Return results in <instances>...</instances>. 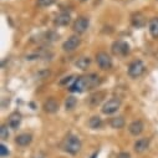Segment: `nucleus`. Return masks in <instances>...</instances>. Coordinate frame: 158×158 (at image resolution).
I'll use <instances>...</instances> for the list:
<instances>
[{"mask_svg":"<svg viewBox=\"0 0 158 158\" xmlns=\"http://www.w3.org/2000/svg\"><path fill=\"white\" fill-rule=\"evenodd\" d=\"M70 21H71V16H70V14L69 13H66V11H62V13H60L56 18H55V25H57V26H66V25H69L70 24Z\"/></svg>","mask_w":158,"mask_h":158,"instance_id":"f8f14e48","label":"nucleus"},{"mask_svg":"<svg viewBox=\"0 0 158 158\" xmlns=\"http://www.w3.org/2000/svg\"><path fill=\"white\" fill-rule=\"evenodd\" d=\"M20 123H21V114H20V112H18V111L13 112V113L9 116L8 126H9L10 128H13V130H16V128L20 126Z\"/></svg>","mask_w":158,"mask_h":158,"instance_id":"9d476101","label":"nucleus"},{"mask_svg":"<svg viewBox=\"0 0 158 158\" xmlns=\"http://www.w3.org/2000/svg\"><path fill=\"white\" fill-rule=\"evenodd\" d=\"M148 29H149L151 35H152L154 39H158V18H153V19L149 20Z\"/></svg>","mask_w":158,"mask_h":158,"instance_id":"f3484780","label":"nucleus"},{"mask_svg":"<svg viewBox=\"0 0 158 158\" xmlns=\"http://www.w3.org/2000/svg\"><path fill=\"white\" fill-rule=\"evenodd\" d=\"M81 2H86V0H81Z\"/></svg>","mask_w":158,"mask_h":158,"instance_id":"bb28decb","label":"nucleus"},{"mask_svg":"<svg viewBox=\"0 0 158 158\" xmlns=\"http://www.w3.org/2000/svg\"><path fill=\"white\" fill-rule=\"evenodd\" d=\"M102 120L101 117L98 116H92L90 120H89V126L92 128V130H97V128H101L102 127Z\"/></svg>","mask_w":158,"mask_h":158,"instance_id":"a211bd4d","label":"nucleus"},{"mask_svg":"<svg viewBox=\"0 0 158 158\" xmlns=\"http://www.w3.org/2000/svg\"><path fill=\"white\" fill-rule=\"evenodd\" d=\"M31 141H32V136H31L30 133H21V135H19V136L16 137V139H15L16 144H19L20 147H26V146H29V144L31 143Z\"/></svg>","mask_w":158,"mask_h":158,"instance_id":"2eb2a0df","label":"nucleus"},{"mask_svg":"<svg viewBox=\"0 0 158 158\" xmlns=\"http://www.w3.org/2000/svg\"><path fill=\"white\" fill-rule=\"evenodd\" d=\"M43 108H44V111L48 112V113H55V112H57V110H59V103H57V101H56L54 97H50V98H48V100L44 102Z\"/></svg>","mask_w":158,"mask_h":158,"instance_id":"1a4fd4ad","label":"nucleus"},{"mask_svg":"<svg viewBox=\"0 0 158 158\" xmlns=\"http://www.w3.org/2000/svg\"><path fill=\"white\" fill-rule=\"evenodd\" d=\"M76 103H77V100H76L73 96H69V97L66 98V101H65V107H66V110L71 111V110L75 108Z\"/></svg>","mask_w":158,"mask_h":158,"instance_id":"412c9836","label":"nucleus"},{"mask_svg":"<svg viewBox=\"0 0 158 158\" xmlns=\"http://www.w3.org/2000/svg\"><path fill=\"white\" fill-rule=\"evenodd\" d=\"M111 50L117 56H125L130 52V46L125 41H114L111 46Z\"/></svg>","mask_w":158,"mask_h":158,"instance_id":"423d86ee","label":"nucleus"},{"mask_svg":"<svg viewBox=\"0 0 158 158\" xmlns=\"http://www.w3.org/2000/svg\"><path fill=\"white\" fill-rule=\"evenodd\" d=\"M64 149L65 152L70 153V154H77L78 152L81 151V147H82V143L80 141V138H78L77 136H69L66 137V139L64 141Z\"/></svg>","mask_w":158,"mask_h":158,"instance_id":"f03ea898","label":"nucleus"},{"mask_svg":"<svg viewBox=\"0 0 158 158\" xmlns=\"http://www.w3.org/2000/svg\"><path fill=\"white\" fill-rule=\"evenodd\" d=\"M101 80L100 76L96 73H90L86 76H80L77 77L76 80L69 86V90L71 92H84V91H89L92 90L95 87H97L100 85Z\"/></svg>","mask_w":158,"mask_h":158,"instance_id":"f257e3e1","label":"nucleus"},{"mask_svg":"<svg viewBox=\"0 0 158 158\" xmlns=\"http://www.w3.org/2000/svg\"><path fill=\"white\" fill-rule=\"evenodd\" d=\"M149 138H147V137H143V138H139V139H137L136 142H135V146H133V148H135V152H137V153H142V152H144L148 147H149Z\"/></svg>","mask_w":158,"mask_h":158,"instance_id":"9b49d317","label":"nucleus"},{"mask_svg":"<svg viewBox=\"0 0 158 158\" xmlns=\"http://www.w3.org/2000/svg\"><path fill=\"white\" fill-rule=\"evenodd\" d=\"M144 72H146V66H144V64L141 60H135L128 66V75L132 78L141 77Z\"/></svg>","mask_w":158,"mask_h":158,"instance_id":"7ed1b4c3","label":"nucleus"},{"mask_svg":"<svg viewBox=\"0 0 158 158\" xmlns=\"http://www.w3.org/2000/svg\"><path fill=\"white\" fill-rule=\"evenodd\" d=\"M126 125L125 122V118L122 116H117V117H112L111 120H110V126L114 130H121Z\"/></svg>","mask_w":158,"mask_h":158,"instance_id":"dca6fc26","label":"nucleus"},{"mask_svg":"<svg viewBox=\"0 0 158 158\" xmlns=\"http://www.w3.org/2000/svg\"><path fill=\"white\" fill-rule=\"evenodd\" d=\"M0 138L3 141L8 139L9 138V130H8V126L6 125H3L2 128H0Z\"/></svg>","mask_w":158,"mask_h":158,"instance_id":"5701e85b","label":"nucleus"},{"mask_svg":"<svg viewBox=\"0 0 158 158\" xmlns=\"http://www.w3.org/2000/svg\"><path fill=\"white\" fill-rule=\"evenodd\" d=\"M96 157H97V152H95V153H94V154H92L90 158H96Z\"/></svg>","mask_w":158,"mask_h":158,"instance_id":"a878e982","label":"nucleus"},{"mask_svg":"<svg viewBox=\"0 0 158 158\" xmlns=\"http://www.w3.org/2000/svg\"><path fill=\"white\" fill-rule=\"evenodd\" d=\"M90 64H91L90 57H80V59L76 61V66H77L78 69H81V70H86Z\"/></svg>","mask_w":158,"mask_h":158,"instance_id":"6ab92c4d","label":"nucleus"},{"mask_svg":"<svg viewBox=\"0 0 158 158\" xmlns=\"http://www.w3.org/2000/svg\"><path fill=\"white\" fill-rule=\"evenodd\" d=\"M9 154V149L6 148V146L5 144H0V156H2V157H6Z\"/></svg>","mask_w":158,"mask_h":158,"instance_id":"b1692460","label":"nucleus"},{"mask_svg":"<svg viewBox=\"0 0 158 158\" xmlns=\"http://www.w3.org/2000/svg\"><path fill=\"white\" fill-rule=\"evenodd\" d=\"M80 44H81V39L77 35H72L62 44V49H64V51L70 52V51H73L75 49H77L80 46Z\"/></svg>","mask_w":158,"mask_h":158,"instance_id":"0eeeda50","label":"nucleus"},{"mask_svg":"<svg viewBox=\"0 0 158 158\" xmlns=\"http://www.w3.org/2000/svg\"><path fill=\"white\" fill-rule=\"evenodd\" d=\"M131 21H132V25L135 27H143L146 25V18H144V15L142 13H135V14H132Z\"/></svg>","mask_w":158,"mask_h":158,"instance_id":"4468645a","label":"nucleus"},{"mask_svg":"<svg viewBox=\"0 0 158 158\" xmlns=\"http://www.w3.org/2000/svg\"><path fill=\"white\" fill-rule=\"evenodd\" d=\"M117 158H131V154L128 152H121L117 156Z\"/></svg>","mask_w":158,"mask_h":158,"instance_id":"393cba45","label":"nucleus"},{"mask_svg":"<svg viewBox=\"0 0 158 158\" xmlns=\"http://www.w3.org/2000/svg\"><path fill=\"white\" fill-rule=\"evenodd\" d=\"M89 24H90V21H89L87 18L80 16L78 19H76V21L73 23L72 29H73V31H75L76 34H84V32L89 29Z\"/></svg>","mask_w":158,"mask_h":158,"instance_id":"6e6552de","label":"nucleus"},{"mask_svg":"<svg viewBox=\"0 0 158 158\" xmlns=\"http://www.w3.org/2000/svg\"><path fill=\"white\" fill-rule=\"evenodd\" d=\"M143 128H144V126H143V122H142L141 120H136V121H133V122L128 126V131H130V133L133 135V136L141 135L142 131H143Z\"/></svg>","mask_w":158,"mask_h":158,"instance_id":"ddd939ff","label":"nucleus"},{"mask_svg":"<svg viewBox=\"0 0 158 158\" xmlns=\"http://www.w3.org/2000/svg\"><path fill=\"white\" fill-rule=\"evenodd\" d=\"M103 96H105V94H103V92H97V94H94V95L90 97V103H91L92 106H97V105H98V103L102 101Z\"/></svg>","mask_w":158,"mask_h":158,"instance_id":"aec40b11","label":"nucleus"},{"mask_svg":"<svg viewBox=\"0 0 158 158\" xmlns=\"http://www.w3.org/2000/svg\"><path fill=\"white\" fill-rule=\"evenodd\" d=\"M121 107V100L113 97L111 100H108L107 102H105V105L102 106V112L105 114H112L114 112H117V110Z\"/></svg>","mask_w":158,"mask_h":158,"instance_id":"20e7f679","label":"nucleus"},{"mask_svg":"<svg viewBox=\"0 0 158 158\" xmlns=\"http://www.w3.org/2000/svg\"><path fill=\"white\" fill-rule=\"evenodd\" d=\"M96 62L101 70H110L112 67V59L107 52L103 51H100L96 55Z\"/></svg>","mask_w":158,"mask_h":158,"instance_id":"39448f33","label":"nucleus"},{"mask_svg":"<svg viewBox=\"0 0 158 158\" xmlns=\"http://www.w3.org/2000/svg\"><path fill=\"white\" fill-rule=\"evenodd\" d=\"M57 0H37V5L40 8H48L51 6L52 4H55Z\"/></svg>","mask_w":158,"mask_h":158,"instance_id":"4be33fe9","label":"nucleus"}]
</instances>
